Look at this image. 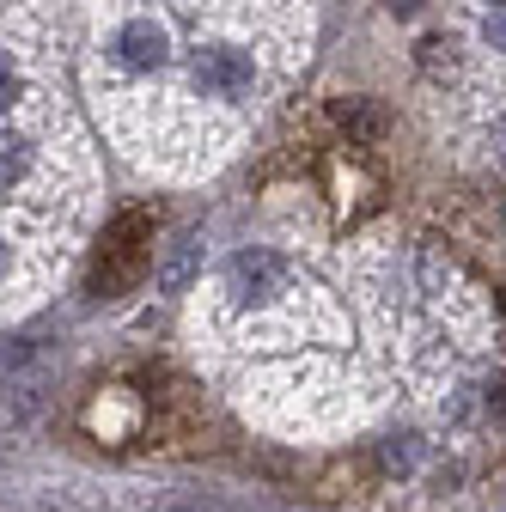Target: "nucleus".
I'll return each instance as SVG.
<instances>
[{"label":"nucleus","instance_id":"nucleus-1","mask_svg":"<svg viewBox=\"0 0 506 512\" xmlns=\"http://www.w3.org/2000/svg\"><path fill=\"white\" fill-rule=\"evenodd\" d=\"M153 263V214L135 208V214H122L110 220L104 232V250H98V269H92V293L98 299H116V293H129Z\"/></svg>","mask_w":506,"mask_h":512},{"label":"nucleus","instance_id":"nucleus-2","mask_svg":"<svg viewBox=\"0 0 506 512\" xmlns=\"http://www.w3.org/2000/svg\"><path fill=\"white\" fill-rule=\"evenodd\" d=\"M293 287V263L281 250H263V244H250V250H238L232 263H226V293L238 299V305H263V299H281Z\"/></svg>","mask_w":506,"mask_h":512},{"label":"nucleus","instance_id":"nucleus-3","mask_svg":"<svg viewBox=\"0 0 506 512\" xmlns=\"http://www.w3.org/2000/svg\"><path fill=\"white\" fill-rule=\"evenodd\" d=\"M196 86L208 92V98H250V86H257V61H250V49H238V43H208L202 55H196Z\"/></svg>","mask_w":506,"mask_h":512},{"label":"nucleus","instance_id":"nucleus-4","mask_svg":"<svg viewBox=\"0 0 506 512\" xmlns=\"http://www.w3.org/2000/svg\"><path fill=\"white\" fill-rule=\"evenodd\" d=\"M165 55H171V37H165V25L159 19H129L116 31V61L122 68H135V74H159L165 68Z\"/></svg>","mask_w":506,"mask_h":512},{"label":"nucleus","instance_id":"nucleus-5","mask_svg":"<svg viewBox=\"0 0 506 512\" xmlns=\"http://www.w3.org/2000/svg\"><path fill=\"white\" fill-rule=\"evenodd\" d=\"M196 263H202V232H183V238L165 250V263L153 269V287H159V293H183L189 275H196Z\"/></svg>","mask_w":506,"mask_h":512},{"label":"nucleus","instance_id":"nucleus-6","mask_svg":"<svg viewBox=\"0 0 506 512\" xmlns=\"http://www.w3.org/2000/svg\"><path fill=\"white\" fill-rule=\"evenodd\" d=\"M336 122L348 128L354 141H378V135L391 128V110L378 104V98H342V104H336Z\"/></svg>","mask_w":506,"mask_h":512},{"label":"nucleus","instance_id":"nucleus-7","mask_svg":"<svg viewBox=\"0 0 506 512\" xmlns=\"http://www.w3.org/2000/svg\"><path fill=\"white\" fill-rule=\"evenodd\" d=\"M31 165H37V147L25 135H0V189H13Z\"/></svg>","mask_w":506,"mask_h":512},{"label":"nucleus","instance_id":"nucleus-8","mask_svg":"<svg viewBox=\"0 0 506 512\" xmlns=\"http://www.w3.org/2000/svg\"><path fill=\"white\" fill-rule=\"evenodd\" d=\"M415 55H421V74H427V80H452V74H458V43H452V37H427Z\"/></svg>","mask_w":506,"mask_h":512},{"label":"nucleus","instance_id":"nucleus-9","mask_svg":"<svg viewBox=\"0 0 506 512\" xmlns=\"http://www.w3.org/2000/svg\"><path fill=\"white\" fill-rule=\"evenodd\" d=\"M37 415V384H7L0 391V421H25Z\"/></svg>","mask_w":506,"mask_h":512},{"label":"nucleus","instance_id":"nucleus-10","mask_svg":"<svg viewBox=\"0 0 506 512\" xmlns=\"http://www.w3.org/2000/svg\"><path fill=\"white\" fill-rule=\"evenodd\" d=\"M409 464H415V439H391V445H385V470H397V476H403Z\"/></svg>","mask_w":506,"mask_h":512},{"label":"nucleus","instance_id":"nucleus-11","mask_svg":"<svg viewBox=\"0 0 506 512\" xmlns=\"http://www.w3.org/2000/svg\"><path fill=\"white\" fill-rule=\"evenodd\" d=\"M19 92H25V80L7 68V55H0V110H7V104H19Z\"/></svg>","mask_w":506,"mask_h":512},{"label":"nucleus","instance_id":"nucleus-12","mask_svg":"<svg viewBox=\"0 0 506 512\" xmlns=\"http://www.w3.org/2000/svg\"><path fill=\"white\" fill-rule=\"evenodd\" d=\"M171 512H220V506H202V500H189V506H171Z\"/></svg>","mask_w":506,"mask_h":512},{"label":"nucleus","instance_id":"nucleus-13","mask_svg":"<svg viewBox=\"0 0 506 512\" xmlns=\"http://www.w3.org/2000/svg\"><path fill=\"white\" fill-rule=\"evenodd\" d=\"M0 275H7V238H0Z\"/></svg>","mask_w":506,"mask_h":512},{"label":"nucleus","instance_id":"nucleus-14","mask_svg":"<svg viewBox=\"0 0 506 512\" xmlns=\"http://www.w3.org/2000/svg\"><path fill=\"white\" fill-rule=\"evenodd\" d=\"M397 13H415V0H397Z\"/></svg>","mask_w":506,"mask_h":512}]
</instances>
